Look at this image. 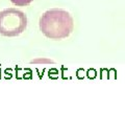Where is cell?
<instances>
[{"instance_id":"1","label":"cell","mask_w":125,"mask_h":113,"mask_svg":"<svg viewBox=\"0 0 125 113\" xmlns=\"http://www.w3.org/2000/svg\"><path fill=\"white\" fill-rule=\"evenodd\" d=\"M74 21L69 12L53 9L45 12L40 18V29L47 38L61 40L73 32Z\"/></svg>"},{"instance_id":"2","label":"cell","mask_w":125,"mask_h":113,"mask_svg":"<svg viewBox=\"0 0 125 113\" xmlns=\"http://www.w3.org/2000/svg\"><path fill=\"white\" fill-rule=\"evenodd\" d=\"M27 26V17L23 12L9 9L0 12V34L5 37L19 36Z\"/></svg>"},{"instance_id":"3","label":"cell","mask_w":125,"mask_h":113,"mask_svg":"<svg viewBox=\"0 0 125 113\" xmlns=\"http://www.w3.org/2000/svg\"><path fill=\"white\" fill-rule=\"evenodd\" d=\"M11 2L14 3L15 5H18V6H25V5H28L29 3H31L33 0H10Z\"/></svg>"}]
</instances>
